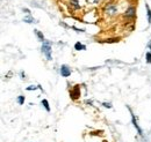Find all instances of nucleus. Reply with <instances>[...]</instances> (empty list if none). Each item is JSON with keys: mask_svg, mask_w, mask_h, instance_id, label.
<instances>
[{"mask_svg": "<svg viewBox=\"0 0 151 142\" xmlns=\"http://www.w3.org/2000/svg\"><path fill=\"white\" fill-rule=\"evenodd\" d=\"M41 52L43 53V55L45 57V59L48 61H51L52 60V45H51V42L50 40H44L42 43Z\"/></svg>", "mask_w": 151, "mask_h": 142, "instance_id": "f03ea898", "label": "nucleus"}, {"mask_svg": "<svg viewBox=\"0 0 151 142\" xmlns=\"http://www.w3.org/2000/svg\"><path fill=\"white\" fill-rule=\"evenodd\" d=\"M41 104L43 105V107L48 111V112H50L51 111V107H50V104H49V102H48V99H42V102H41Z\"/></svg>", "mask_w": 151, "mask_h": 142, "instance_id": "9d476101", "label": "nucleus"}, {"mask_svg": "<svg viewBox=\"0 0 151 142\" xmlns=\"http://www.w3.org/2000/svg\"><path fill=\"white\" fill-rule=\"evenodd\" d=\"M23 22H26V23H35L36 20L33 18L32 15H27V16L23 18Z\"/></svg>", "mask_w": 151, "mask_h": 142, "instance_id": "9b49d317", "label": "nucleus"}, {"mask_svg": "<svg viewBox=\"0 0 151 142\" xmlns=\"http://www.w3.org/2000/svg\"><path fill=\"white\" fill-rule=\"evenodd\" d=\"M127 109H128V110H129V112H130V116H132V126L136 128V132H137V134H138L139 136H143V135H144V132H143L142 127L138 125V120H137L136 116L132 113V109H130V107H128Z\"/></svg>", "mask_w": 151, "mask_h": 142, "instance_id": "7ed1b4c3", "label": "nucleus"}, {"mask_svg": "<svg viewBox=\"0 0 151 142\" xmlns=\"http://www.w3.org/2000/svg\"><path fill=\"white\" fill-rule=\"evenodd\" d=\"M93 1H94V4H98V1H99V0H93Z\"/></svg>", "mask_w": 151, "mask_h": 142, "instance_id": "aec40b11", "label": "nucleus"}, {"mask_svg": "<svg viewBox=\"0 0 151 142\" xmlns=\"http://www.w3.org/2000/svg\"><path fill=\"white\" fill-rule=\"evenodd\" d=\"M145 9H147V15H148V23L151 24V8L148 4H145Z\"/></svg>", "mask_w": 151, "mask_h": 142, "instance_id": "f8f14e48", "label": "nucleus"}, {"mask_svg": "<svg viewBox=\"0 0 151 142\" xmlns=\"http://www.w3.org/2000/svg\"><path fill=\"white\" fill-rule=\"evenodd\" d=\"M102 105H104L105 107H107V109H112V107H113L112 103H108V102H104V103H102Z\"/></svg>", "mask_w": 151, "mask_h": 142, "instance_id": "dca6fc26", "label": "nucleus"}, {"mask_svg": "<svg viewBox=\"0 0 151 142\" xmlns=\"http://www.w3.org/2000/svg\"><path fill=\"white\" fill-rule=\"evenodd\" d=\"M59 73H60V75L63 76V77H69L70 75H71V68H70V66H68V65H62L60 67H59Z\"/></svg>", "mask_w": 151, "mask_h": 142, "instance_id": "423d86ee", "label": "nucleus"}, {"mask_svg": "<svg viewBox=\"0 0 151 142\" xmlns=\"http://www.w3.org/2000/svg\"><path fill=\"white\" fill-rule=\"evenodd\" d=\"M23 12H24L27 15H32V13H30V11H29L28 8H23Z\"/></svg>", "mask_w": 151, "mask_h": 142, "instance_id": "a211bd4d", "label": "nucleus"}, {"mask_svg": "<svg viewBox=\"0 0 151 142\" xmlns=\"http://www.w3.org/2000/svg\"><path fill=\"white\" fill-rule=\"evenodd\" d=\"M34 34L36 35V37H37V39L40 40V42H44L45 40V38H44V35H43V33L42 31H40V30H37V29H35L34 30Z\"/></svg>", "mask_w": 151, "mask_h": 142, "instance_id": "6e6552de", "label": "nucleus"}, {"mask_svg": "<svg viewBox=\"0 0 151 142\" xmlns=\"http://www.w3.org/2000/svg\"><path fill=\"white\" fill-rule=\"evenodd\" d=\"M75 50L76 51H84V50H86V45H84L80 42H77L75 44Z\"/></svg>", "mask_w": 151, "mask_h": 142, "instance_id": "1a4fd4ad", "label": "nucleus"}, {"mask_svg": "<svg viewBox=\"0 0 151 142\" xmlns=\"http://www.w3.org/2000/svg\"><path fill=\"white\" fill-rule=\"evenodd\" d=\"M148 48H149V52H151V40H149L148 43Z\"/></svg>", "mask_w": 151, "mask_h": 142, "instance_id": "6ab92c4d", "label": "nucleus"}, {"mask_svg": "<svg viewBox=\"0 0 151 142\" xmlns=\"http://www.w3.org/2000/svg\"><path fill=\"white\" fill-rule=\"evenodd\" d=\"M20 76H21V80H26V73L23 71L20 73Z\"/></svg>", "mask_w": 151, "mask_h": 142, "instance_id": "f3484780", "label": "nucleus"}, {"mask_svg": "<svg viewBox=\"0 0 151 142\" xmlns=\"http://www.w3.org/2000/svg\"><path fill=\"white\" fill-rule=\"evenodd\" d=\"M69 5H70V7H71L73 11H78V9L81 8V6H80V4H79V0H70Z\"/></svg>", "mask_w": 151, "mask_h": 142, "instance_id": "0eeeda50", "label": "nucleus"}, {"mask_svg": "<svg viewBox=\"0 0 151 142\" xmlns=\"http://www.w3.org/2000/svg\"><path fill=\"white\" fill-rule=\"evenodd\" d=\"M145 61H147V64H150L151 65V52H147L145 53Z\"/></svg>", "mask_w": 151, "mask_h": 142, "instance_id": "2eb2a0df", "label": "nucleus"}, {"mask_svg": "<svg viewBox=\"0 0 151 142\" xmlns=\"http://www.w3.org/2000/svg\"><path fill=\"white\" fill-rule=\"evenodd\" d=\"M80 95H81V91H80V86L79 84L75 86L70 90V98L72 101H78L80 98Z\"/></svg>", "mask_w": 151, "mask_h": 142, "instance_id": "39448f33", "label": "nucleus"}, {"mask_svg": "<svg viewBox=\"0 0 151 142\" xmlns=\"http://www.w3.org/2000/svg\"><path fill=\"white\" fill-rule=\"evenodd\" d=\"M122 16H123L124 20H134V18H136V7L135 6H129L124 11Z\"/></svg>", "mask_w": 151, "mask_h": 142, "instance_id": "20e7f679", "label": "nucleus"}, {"mask_svg": "<svg viewBox=\"0 0 151 142\" xmlns=\"http://www.w3.org/2000/svg\"><path fill=\"white\" fill-rule=\"evenodd\" d=\"M17 102H18V104H19V105H23V104H24V102H26V97H24L23 95H19V96H18V98H17Z\"/></svg>", "mask_w": 151, "mask_h": 142, "instance_id": "ddd939ff", "label": "nucleus"}, {"mask_svg": "<svg viewBox=\"0 0 151 142\" xmlns=\"http://www.w3.org/2000/svg\"><path fill=\"white\" fill-rule=\"evenodd\" d=\"M37 89H40V84H38V86H29V87L26 88V90H27V91H35V90H37Z\"/></svg>", "mask_w": 151, "mask_h": 142, "instance_id": "4468645a", "label": "nucleus"}, {"mask_svg": "<svg viewBox=\"0 0 151 142\" xmlns=\"http://www.w3.org/2000/svg\"><path fill=\"white\" fill-rule=\"evenodd\" d=\"M102 12H104V14H105L106 18H113L119 14V6L115 2H107L104 6Z\"/></svg>", "mask_w": 151, "mask_h": 142, "instance_id": "f257e3e1", "label": "nucleus"}]
</instances>
